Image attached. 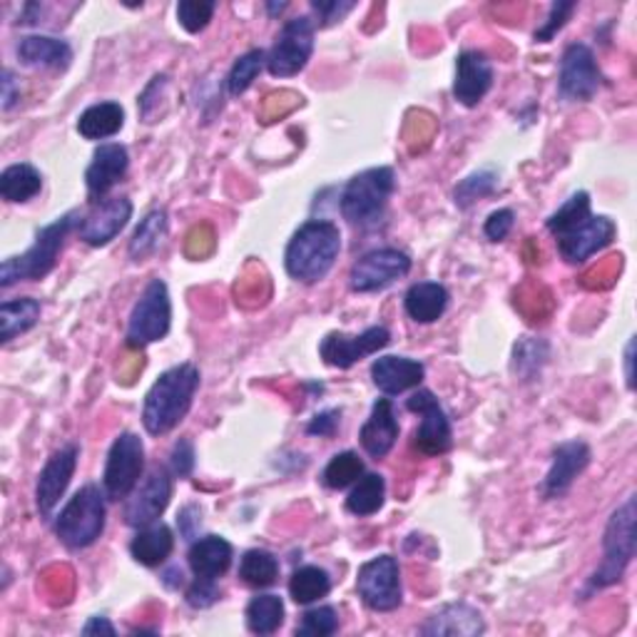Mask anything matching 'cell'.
Returning a JSON list of instances; mask_svg holds the SVG:
<instances>
[{
    "label": "cell",
    "mask_w": 637,
    "mask_h": 637,
    "mask_svg": "<svg viewBox=\"0 0 637 637\" xmlns=\"http://www.w3.org/2000/svg\"><path fill=\"white\" fill-rule=\"evenodd\" d=\"M199 388V368L177 364L157 376L143 404V426L149 436H165L185 421Z\"/></svg>",
    "instance_id": "6da1fadb"
},
{
    "label": "cell",
    "mask_w": 637,
    "mask_h": 637,
    "mask_svg": "<svg viewBox=\"0 0 637 637\" xmlns=\"http://www.w3.org/2000/svg\"><path fill=\"white\" fill-rule=\"evenodd\" d=\"M342 252V232L328 219H309L289 239L284 252L286 274L302 284H316L332 272Z\"/></svg>",
    "instance_id": "7a4b0ae2"
},
{
    "label": "cell",
    "mask_w": 637,
    "mask_h": 637,
    "mask_svg": "<svg viewBox=\"0 0 637 637\" xmlns=\"http://www.w3.org/2000/svg\"><path fill=\"white\" fill-rule=\"evenodd\" d=\"M77 212H67L58 217L53 224L38 229L35 242L28 247V252L6 259L3 267H0V286L8 289L18 282H38V279L53 272L67 234L77 229Z\"/></svg>",
    "instance_id": "3957f363"
},
{
    "label": "cell",
    "mask_w": 637,
    "mask_h": 637,
    "mask_svg": "<svg viewBox=\"0 0 637 637\" xmlns=\"http://www.w3.org/2000/svg\"><path fill=\"white\" fill-rule=\"evenodd\" d=\"M396 189V175L391 167H372L354 175L342 192L338 209L348 224L354 227H376L382 222Z\"/></svg>",
    "instance_id": "277c9868"
},
{
    "label": "cell",
    "mask_w": 637,
    "mask_h": 637,
    "mask_svg": "<svg viewBox=\"0 0 637 637\" xmlns=\"http://www.w3.org/2000/svg\"><path fill=\"white\" fill-rule=\"evenodd\" d=\"M105 488L87 483L70 498L63 511L55 518V535L70 551H83L93 545L105 531Z\"/></svg>",
    "instance_id": "5b68a950"
},
{
    "label": "cell",
    "mask_w": 637,
    "mask_h": 637,
    "mask_svg": "<svg viewBox=\"0 0 637 637\" xmlns=\"http://www.w3.org/2000/svg\"><path fill=\"white\" fill-rule=\"evenodd\" d=\"M635 557V495H627L623 505H617L603 535V563L597 565L587 591H605L623 581L627 565Z\"/></svg>",
    "instance_id": "8992f818"
},
{
    "label": "cell",
    "mask_w": 637,
    "mask_h": 637,
    "mask_svg": "<svg viewBox=\"0 0 637 637\" xmlns=\"http://www.w3.org/2000/svg\"><path fill=\"white\" fill-rule=\"evenodd\" d=\"M173 324V302L163 279H153L129 312L125 342L129 348H145L169 334Z\"/></svg>",
    "instance_id": "52a82bcc"
},
{
    "label": "cell",
    "mask_w": 637,
    "mask_h": 637,
    "mask_svg": "<svg viewBox=\"0 0 637 637\" xmlns=\"http://www.w3.org/2000/svg\"><path fill=\"white\" fill-rule=\"evenodd\" d=\"M145 471V443L133 431L119 434L107 451L103 488L109 501H125Z\"/></svg>",
    "instance_id": "ba28073f"
},
{
    "label": "cell",
    "mask_w": 637,
    "mask_h": 637,
    "mask_svg": "<svg viewBox=\"0 0 637 637\" xmlns=\"http://www.w3.org/2000/svg\"><path fill=\"white\" fill-rule=\"evenodd\" d=\"M314 53V20L292 18L279 30L272 50L267 53V70L274 77H292L302 73Z\"/></svg>",
    "instance_id": "9c48e42d"
},
{
    "label": "cell",
    "mask_w": 637,
    "mask_h": 637,
    "mask_svg": "<svg viewBox=\"0 0 637 637\" xmlns=\"http://www.w3.org/2000/svg\"><path fill=\"white\" fill-rule=\"evenodd\" d=\"M356 591L366 607L376 613H391L404 601L401 567L394 555H378L358 567Z\"/></svg>",
    "instance_id": "30bf717a"
},
{
    "label": "cell",
    "mask_w": 637,
    "mask_h": 637,
    "mask_svg": "<svg viewBox=\"0 0 637 637\" xmlns=\"http://www.w3.org/2000/svg\"><path fill=\"white\" fill-rule=\"evenodd\" d=\"M408 411L421 416V426L414 434V448L424 456H443L453 446V428L443 406L428 388H418L416 394L406 401Z\"/></svg>",
    "instance_id": "8fae6325"
},
{
    "label": "cell",
    "mask_w": 637,
    "mask_h": 637,
    "mask_svg": "<svg viewBox=\"0 0 637 637\" xmlns=\"http://www.w3.org/2000/svg\"><path fill=\"white\" fill-rule=\"evenodd\" d=\"M169 498H173V473L165 466L149 468L135 491L125 498V523L133 528L157 523L167 511Z\"/></svg>",
    "instance_id": "7c38bea8"
},
{
    "label": "cell",
    "mask_w": 637,
    "mask_h": 637,
    "mask_svg": "<svg viewBox=\"0 0 637 637\" xmlns=\"http://www.w3.org/2000/svg\"><path fill=\"white\" fill-rule=\"evenodd\" d=\"M411 272V257L401 249L384 247L374 249V252L364 254L358 262L352 267V289L358 294L368 292H382V289L391 286L398 279H404Z\"/></svg>",
    "instance_id": "4fadbf2b"
},
{
    "label": "cell",
    "mask_w": 637,
    "mask_h": 637,
    "mask_svg": "<svg viewBox=\"0 0 637 637\" xmlns=\"http://www.w3.org/2000/svg\"><path fill=\"white\" fill-rule=\"evenodd\" d=\"M603 85V73L595 63L593 50L585 43H573L565 48L561 60V77H557V93L571 103H587Z\"/></svg>",
    "instance_id": "5bb4252c"
},
{
    "label": "cell",
    "mask_w": 637,
    "mask_h": 637,
    "mask_svg": "<svg viewBox=\"0 0 637 637\" xmlns=\"http://www.w3.org/2000/svg\"><path fill=\"white\" fill-rule=\"evenodd\" d=\"M133 217L129 197H103L90 205L87 215L80 217L77 234L90 247H105L123 232Z\"/></svg>",
    "instance_id": "9a60e30c"
},
{
    "label": "cell",
    "mask_w": 637,
    "mask_h": 637,
    "mask_svg": "<svg viewBox=\"0 0 637 637\" xmlns=\"http://www.w3.org/2000/svg\"><path fill=\"white\" fill-rule=\"evenodd\" d=\"M617 227L610 217L591 215L583 222L567 229V232L555 237L557 252L565 259L567 264H583L593 254L601 252L615 239Z\"/></svg>",
    "instance_id": "2e32d148"
},
{
    "label": "cell",
    "mask_w": 637,
    "mask_h": 637,
    "mask_svg": "<svg viewBox=\"0 0 637 637\" xmlns=\"http://www.w3.org/2000/svg\"><path fill=\"white\" fill-rule=\"evenodd\" d=\"M391 342V332L386 326H368L362 334L332 332L322 338L318 354L324 362L334 368H352L362 358L376 354Z\"/></svg>",
    "instance_id": "e0dca14e"
},
{
    "label": "cell",
    "mask_w": 637,
    "mask_h": 637,
    "mask_svg": "<svg viewBox=\"0 0 637 637\" xmlns=\"http://www.w3.org/2000/svg\"><path fill=\"white\" fill-rule=\"evenodd\" d=\"M77 458H80V448L75 443H67L63 448H58V451L48 458L43 471H40L38 483H35V505H38V513L43 518L53 515L60 498L65 495L67 485L75 476Z\"/></svg>",
    "instance_id": "ac0fdd59"
},
{
    "label": "cell",
    "mask_w": 637,
    "mask_h": 637,
    "mask_svg": "<svg viewBox=\"0 0 637 637\" xmlns=\"http://www.w3.org/2000/svg\"><path fill=\"white\" fill-rule=\"evenodd\" d=\"M493 85V65L481 50H463L456 58L453 97L456 103L476 107Z\"/></svg>",
    "instance_id": "d6986e66"
},
{
    "label": "cell",
    "mask_w": 637,
    "mask_h": 637,
    "mask_svg": "<svg viewBox=\"0 0 637 637\" xmlns=\"http://www.w3.org/2000/svg\"><path fill=\"white\" fill-rule=\"evenodd\" d=\"M591 466V448L583 441H563L553 448L551 468H547V476L543 481V498H561L571 485L575 483V478L581 476L585 468Z\"/></svg>",
    "instance_id": "ffe728a7"
},
{
    "label": "cell",
    "mask_w": 637,
    "mask_h": 637,
    "mask_svg": "<svg viewBox=\"0 0 637 637\" xmlns=\"http://www.w3.org/2000/svg\"><path fill=\"white\" fill-rule=\"evenodd\" d=\"M127 167H129V155L125 145H119V143L100 145L93 155V163H90L85 173L90 202H97V199L107 197L109 189H113L119 179L127 175Z\"/></svg>",
    "instance_id": "44dd1931"
},
{
    "label": "cell",
    "mask_w": 637,
    "mask_h": 637,
    "mask_svg": "<svg viewBox=\"0 0 637 637\" xmlns=\"http://www.w3.org/2000/svg\"><path fill=\"white\" fill-rule=\"evenodd\" d=\"M424 376V364L408 356H382L372 364L374 386L386 396H398L408 391V388H418Z\"/></svg>",
    "instance_id": "7402d4cb"
},
{
    "label": "cell",
    "mask_w": 637,
    "mask_h": 637,
    "mask_svg": "<svg viewBox=\"0 0 637 637\" xmlns=\"http://www.w3.org/2000/svg\"><path fill=\"white\" fill-rule=\"evenodd\" d=\"M396 438H398V421L394 401L391 398H378L372 408V416H368L366 424L362 426L358 441H362L364 451L378 461V458H384L396 446Z\"/></svg>",
    "instance_id": "603a6c76"
},
{
    "label": "cell",
    "mask_w": 637,
    "mask_h": 637,
    "mask_svg": "<svg viewBox=\"0 0 637 637\" xmlns=\"http://www.w3.org/2000/svg\"><path fill=\"white\" fill-rule=\"evenodd\" d=\"M485 633L483 615L468 603L443 605L441 610L428 617L421 635H451V637H478Z\"/></svg>",
    "instance_id": "cb8c5ba5"
},
{
    "label": "cell",
    "mask_w": 637,
    "mask_h": 637,
    "mask_svg": "<svg viewBox=\"0 0 637 637\" xmlns=\"http://www.w3.org/2000/svg\"><path fill=\"white\" fill-rule=\"evenodd\" d=\"M15 55L28 67L67 70L73 63V48L65 40L50 35H25L15 45Z\"/></svg>",
    "instance_id": "d4e9b609"
},
{
    "label": "cell",
    "mask_w": 637,
    "mask_h": 637,
    "mask_svg": "<svg viewBox=\"0 0 637 637\" xmlns=\"http://www.w3.org/2000/svg\"><path fill=\"white\" fill-rule=\"evenodd\" d=\"M232 545L224 541L222 535H205L197 537V541L189 545L187 563L192 567L195 577H209V581H217L219 575H224L232 565Z\"/></svg>",
    "instance_id": "484cf974"
},
{
    "label": "cell",
    "mask_w": 637,
    "mask_h": 637,
    "mask_svg": "<svg viewBox=\"0 0 637 637\" xmlns=\"http://www.w3.org/2000/svg\"><path fill=\"white\" fill-rule=\"evenodd\" d=\"M173 551H175L173 528L163 521L137 528V535L133 537V543H129V553H133L135 561L145 567L163 565L167 557L173 555Z\"/></svg>",
    "instance_id": "4316f807"
},
{
    "label": "cell",
    "mask_w": 637,
    "mask_h": 637,
    "mask_svg": "<svg viewBox=\"0 0 637 637\" xmlns=\"http://www.w3.org/2000/svg\"><path fill=\"white\" fill-rule=\"evenodd\" d=\"M406 314L418 324H434L446 314L448 292L438 282H418L404 296Z\"/></svg>",
    "instance_id": "83f0119b"
},
{
    "label": "cell",
    "mask_w": 637,
    "mask_h": 637,
    "mask_svg": "<svg viewBox=\"0 0 637 637\" xmlns=\"http://www.w3.org/2000/svg\"><path fill=\"white\" fill-rule=\"evenodd\" d=\"M125 125V109L119 103H95L77 117V133L85 139H107Z\"/></svg>",
    "instance_id": "f1b7e54d"
},
{
    "label": "cell",
    "mask_w": 637,
    "mask_h": 637,
    "mask_svg": "<svg viewBox=\"0 0 637 637\" xmlns=\"http://www.w3.org/2000/svg\"><path fill=\"white\" fill-rule=\"evenodd\" d=\"M40 312H43V306H40L38 299H8L0 306V342L8 344L15 336L30 332L38 324Z\"/></svg>",
    "instance_id": "f546056e"
},
{
    "label": "cell",
    "mask_w": 637,
    "mask_h": 637,
    "mask_svg": "<svg viewBox=\"0 0 637 637\" xmlns=\"http://www.w3.org/2000/svg\"><path fill=\"white\" fill-rule=\"evenodd\" d=\"M40 189H43V175L28 163L10 165L3 169V175H0V197H3L6 202H28Z\"/></svg>",
    "instance_id": "4dcf8cb0"
},
{
    "label": "cell",
    "mask_w": 637,
    "mask_h": 637,
    "mask_svg": "<svg viewBox=\"0 0 637 637\" xmlns=\"http://www.w3.org/2000/svg\"><path fill=\"white\" fill-rule=\"evenodd\" d=\"M165 234H167L165 209H153V212H147L143 219H139L133 237H129V247H127L129 259H133V262H143V259H147L155 252L159 242L165 239Z\"/></svg>",
    "instance_id": "1f68e13d"
},
{
    "label": "cell",
    "mask_w": 637,
    "mask_h": 637,
    "mask_svg": "<svg viewBox=\"0 0 637 637\" xmlns=\"http://www.w3.org/2000/svg\"><path fill=\"white\" fill-rule=\"evenodd\" d=\"M328 591H332V577L318 565L296 567L292 577H289V595H292V601L299 605H312L322 601V597L328 595Z\"/></svg>",
    "instance_id": "d6a6232c"
},
{
    "label": "cell",
    "mask_w": 637,
    "mask_h": 637,
    "mask_svg": "<svg viewBox=\"0 0 637 637\" xmlns=\"http://www.w3.org/2000/svg\"><path fill=\"white\" fill-rule=\"evenodd\" d=\"M384 501H386L384 476L366 473L364 478H358L356 485L352 488V493H348L346 511L358 515V518H366V515H374V513L382 511Z\"/></svg>",
    "instance_id": "836d02e7"
},
{
    "label": "cell",
    "mask_w": 637,
    "mask_h": 637,
    "mask_svg": "<svg viewBox=\"0 0 637 637\" xmlns=\"http://www.w3.org/2000/svg\"><path fill=\"white\" fill-rule=\"evenodd\" d=\"M284 623V603L279 595H257L247 605V627L254 635H272Z\"/></svg>",
    "instance_id": "e575fe53"
},
{
    "label": "cell",
    "mask_w": 637,
    "mask_h": 637,
    "mask_svg": "<svg viewBox=\"0 0 637 637\" xmlns=\"http://www.w3.org/2000/svg\"><path fill=\"white\" fill-rule=\"evenodd\" d=\"M239 577H242V583H247L249 587H269L276 583L279 577V561L276 557L269 553V551H247L242 563H239Z\"/></svg>",
    "instance_id": "d590c367"
},
{
    "label": "cell",
    "mask_w": 637,
    "mask_h": 637,
    "mask_svg": "<svg viewBox=\"0 0 637 637\" xmlns=\"http://www.w3.org/2000/svg\"><path fill=\"white\" fill-rule=\"evenodd\" d=\"M547 348L541 338L525 336L513 348V374L521 378V382H533L535 376H541V368L547 362Z\"/></svg>",
    "instance_id": "8d00e7d4"
},
{
    "label": "cell",
    "mask_w": 637,
    "mask_h": 637,
    "mask_svg": "<svg viewBox=\"0 0 637 637\" xmlns=\"http://www.w3.org/2000/svg\"><path fill=\"white\" fill-rule=\"evenodd\" d=\"M267 65V53L264 50H249V53H244L242 58H237V63L232 65V70H229V75H227V93L229 95H242L249 90V85L254 83L257 75L262 73V67Z\"/></svg>",
    "instance_id": "74e56055"
},
{
    "label": "cell",
    "mask_w": 637,
    "mask_h": 637,
    "mask_svg": "<svg viewBox=\"0 0 637 637\" xmlns=\"http://www.w3.org/2000/svg\"><path fill=\"white\" fill-rule=\"evenodd\" d=\"M593 212H591V195L587 192H575V195H571L565 199V202L557 207V212H553L551 217H547V222H545V227H547V232H551L553 237H557V234H563V232H567V229L571 227H575L577 222H583L585 217H591Z\"/></svg>",
    "instance_id": "f35d334b"
},
{
    "label": "cell",
    "mask_w": 637,
    "mask_h": 637,
    "mask_svg": "<svg viewBox=\"0 0 637 637\" xmlns=\"http://www.w3.org/2000/svg\"><path fill=\"white\" fill-rule=\"evenodd\" d=\"M364 476V461L354 451L336 453L332 461L324 468V485L334 488V491H342V488L356 483L358 478Z\"/></svg>",
    "instance_id": "ab89813d"
},
{
    "label": "cell",
    "mask_w": 637,
    "mask_h": 637,
    "mask_svg": "<svg viewBox=\"0 0 637 637\" xmlns=\"http://www.w3.org/2000/svg\"><path fill=\"white\" fill-rule=\"evenodd\" d=\"M495 189H498V173H493V169H478V173L468 175L466 179L458 182L453 192V202L461 209H466V207H471L476 199L493 195Z\"/></svg>",
    "instance_id": "60d3db41"
},
{
    "label": "cell",
    "mask_w": 637,
    "mask_h": 637,
    "mask_svg": "<svg viewBox=\"0 0 637 637\" xmlns=\"http://www.w3.org/2000/svg\"><path fill=\"white\" fill-rule=\"evenodd\" d=\"M338 630V615L332 605L314 607L302 615V623L296 625L299 637H328Z\"/></svg>",
    "instance_id": "b9f144b4"
},
{
    "label": "cell",
    "mask_w": 637,
    "mask_h": 637,
    "mask_svg": "<svg viewBox=\"0 0 637 637\" xmlns=\"http://www.w3.org/2000/svg\"><path fill=\"white\" fill-rule=\"evenodd\" d=\"M215 10H217L215 0H182V3L177 6V20L187 33L195 35L209 25Z\"/></svg>",
    "instance_id": "7bdbcfd3"
},
{
    "label": "cell",
    "mask_w": 637,
    "mask_h": 637,
    "mask_svg": "<svg viewBox=\"0 0 637 637\" xmlns=\"http://www.w3.org/2000/svg\"><path fill=\"white\" fill-rule=\"evenodd\" d=\"M575 8H577V3H573V0H567V3L557 0V3H553L551 13H547V18H545V23L537 28L535 35H533L537 43H547V40H553L557 30H561L567 23V18L573 15Z\"/></svg>",
    "instance_id": "ee69618b"
},
{
    "label": "cell",
    "mask_w": 637,
    "mask_h": 637,
    "mask_svg": "<svg viewBox=\"0 0 637 637\" xmlns=\"http://www.w3.org/2000/svg\"><path fill=\"white\" fill-rule=\"evenodd\" d=\"M217 601H219L217 581H209V577H195V583L187 587V605L195 607V610L212 607Z\"/></svg>",
    "instance_id": "f6af8a7d"
},
{
    "label": "cell",
    "mask_w": 637,
    "mask_h": 637,
    "mask_svg": "<svg viewBox=\"0 0 637 637\" xmlns=\"http://www.w3.org/2000/svg\"><path fill=\"white\" fill-rule=\"evenodd\" d=\"M356 3L352 0H312V10L316 13L318 25H334L342 20L346 13H352Z\"/></svg>",
    "instance_id": "bcb514c9"
},
{
    "label": "cell",
    "mask_w": 637,
    "mask_h": 637,
    "mask_svg": "<svg viewBox=\"0 0 637 637\" xmlns=\"http://www.w3.org/2000/svg\"><path fill=\"white\" fill-rule=\"evenodd\" d=\"M195 446L189 438H179L173 448V456H169V468L177 478H189L195 471Z\"/></svg>",
    "instance_id": "7dc6e473"
},
{
    "label": "cell",
    "mask_w": 637,
    "mask_h": 637,
    "mask_svg": "<svg viewBox=\"0 0 637 637\" xmlns=\"http://www.w3.org/2000/svg\"><path fill=\"white\" fill-rule=\"evenodd\" d=\"M513 222H515L513 209H495V212H491L485 219L483 234L491 239V242H503V239L511 234Z\"/></svg>",
    "instance_id": "c3c4849f"
},
{
    "label": "cell",
    "mask_w": 637,
    "mask_h": 637,
    "mask_svg": "<svg viewBox=\"0 0 637 637\" xmlns=\"http://www.w3.org/2000/svg\"><path fill=\"white\" fill-rule=\"evenodd\" d=\"M338 421H342V411H338V408H328V411L316 414L312 421H309L306 434L318 436V438H328V436L336 434Z\"/></svg>",
    "instance_id": "681fc988"
},
{
    "label": "cell",
    "mask_w": 637,
    "mask_h": 637,
    "mask_svg": "<svg viewBox=\"0 0 637 637\" xmlns=\"http://www.w3.org/2000/svg\"><path fill=\"white\" fill-rule=\"evenodd\" d=\"M177 525H179V535H182L185 541H195L199 528H202V511H199L197 505H185L177 515Z\"/></svg>",
    "instance_id": "f907efd6"
},
{
    "label": "cell",
    "mask_w": 637,
    "mask_h": 637,
    "mask_svg": "<svg viewBox=\"0 0 637 637\" xmlns=\"http://www.w3.org/2000/svg\"><path fill=\"white\" fill-rule=\"evenodd\" d=\"M20 100V90H15V75L3 70V109H10Z\"/></svg>",
    "instance_id": "816d5d0a"
},
{
    "label": "cell",
    "mask_w": 637,
    "mask_h": 637,
    "mask_svg": "<svg viewBox=\"0 0 637 637\" xmlns=\"http://www.w3.org/2000/svg\"><path fill=\"white\" fill-rule=\"evenodd\" d=\"M95 633L115 635V627H113V623L107 620V617H100V615H95V617H90V620L85 623V627H83V635H95Z\"/></svg>",
    "instance_id": "f5cc1de1"
},
{
    "label": "cell",
    "mask_w": 637,
    "mask_h": 637,
    "mask_svg": "<svg viewBox=\"0 0 637 637\" xmlns=\"http://www.w3.org/2000/svg\"><path fill=\"white\" fill-rule=\"evenodd\" d=\"M633 362H635V338H630V342H627V348H625V378H627V388L635 386Z\"/></svg>",
    "instance_id": "db71d44e"
},
{
    "label": "cell",
    "mask_w": 637,
    "mask_h": 637,
    "mask_svg": "<svg viewBox=\"0 0 637 637\" xmlns=\"http://www.w3.org/2000/svg\"><path fill=\"white\" fill-rule=\"evenodd\" d=\"M284 8H286V3H279V6H276V3H269V6H267V10H269V13H272V15H276V13H282V10H284Z\"/></svg>",
    "instance_id": "11a10c76"
}]
</instances>
